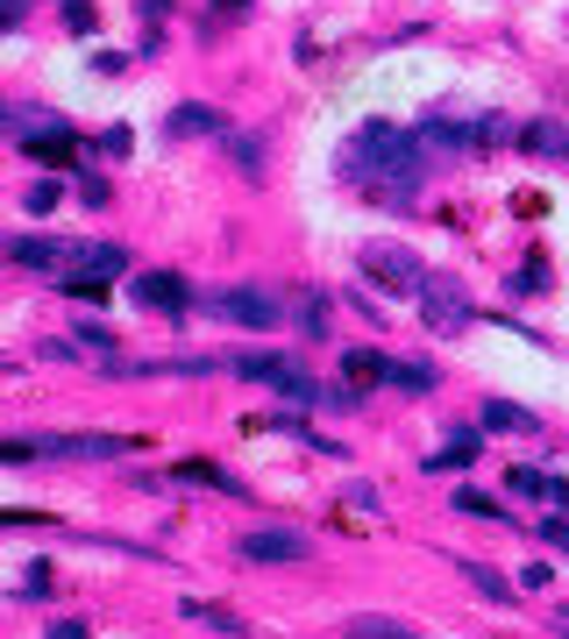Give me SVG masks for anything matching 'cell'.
<instances>
[{
  "instance_id": "6da1fadb",
  "label": "cell",
  "mask_w": 569,
  "mask_h": 639,
  "mask_svg": "<svg viewBox=\"0 0 569 639\" xmlns=\"http://www.w3.org/2000/svg\"><path fill=\"white\" fill-rule=\"evenodd\" d=\"M335 171L349 186H364L378 206H413L421 200V178H427V157H421V135H399L392 121H370L364 135L342 143Z\"/></svg>"
},
{
  "instance_id": "7a4b0ae2",
  "label": "cell",
  "mask_w": 569,
  "mask_h": 639,
  "mask_svg": "<svg viewBox=\"0 0 569 639\" xmlns=\"http://www.w3.org/2000/svg\"><path fill=\"white\" fill-rule=\"evenodd\" d=\"M136 440L122 434H43V440H8L0 462L8 469H29V462H108V455H129Z\"/></svg>"
},
{
  "instance_id": "3957f363",
  "label": "cell",
  "mask_w": 569,
  "mask_h": 639,
  "mask_svg": "<svg viewBox=\"0 0 569 639\" xmlns=\"http://www.w3.org/2000/svg\"><path fill=\"white\" fill-rule=\"evenodd\" d=\"M228 370H235V377H257V384H271L278 399H292V405H335V391H321L292 356H271V348H264V356H235Z\"/></svg>"
},
{
  "instance_id": "277c9868",
  "label": "cell",
  "mask_w": 569,
  "mask_h": 639,
  "mask_svg": "<svg viewBox=\"0 0 569 639\" xmlns=\"http://www.w3.org/2000/svg\"><path fill=\"white\" fill-rule=\"evenodd\" d=\"M200 306L207 313H221V320H235V327H257V334H271L284 306L271 292H257V284H221V292H200Z\"/></svg>"
},
{
  "instance_id": "5b68a950",
  "label": "cell",
  "mask_w": 569,
  "mask_h": 639,
  "mask_svg": "<svg viewBox=\"0 0 569 639\" xmlns=\"http://www.w3.org/2000/svg\"><path fill=\"white\" fill-rule=\"evenodd\" d=\"M364 270L384 284V292H413V299L427 292V264L413 249H399V242H370V249H364Z\"/></svg>"
},
{
  "instance_id": "8992f818",
  "label": "cell",
  "mask_w": 569,
  "mask_h": 639,
  "mask_svg": "<svg viewBox=\"0 0 569 639\" xmlns=\"http://www.w3.org/2000/svg\"><path fill=\"white\" fill-rule=\"evenodd\" d=\"M129 292H136V306H149V313H186L192 306V292H186V278H178V270H143Z\"/></svg>"
},
{
  "instance_id": "52a82bcc",
  "label": "cell",
  "mask_w": 569,
  "mask_h": 639,
  "mask_svg": "<svg viewBox=\"0 0 569 639\" xmlns=\"http://www.w3.org/2000/svg\"><path fill=\"white\" fill-rule=\"evenodd\" d=\"M306 554H313V540L292 532V526H264V532L243 540V561H306Z\"/></svg>"
},
{
  "instance_id": "ba28073f",
  "label": "cell",
  "mask_w": 569,
  "mask_h": 639,
  "mask_svg": "<svg viewBox=\"0 0 569 639\" xmlns=\"http://www.w3.org/2000/svg\"><path fill=\"white\" fill-rule=\"evenodd\" d=\"M71 270H86V278H122L129 270V249L122 242H71Z\"/></svg>"
},
{
  "instance_id": "9c48e42d",
  "label": "cell",
  "mask_w": 569,
  "mask_h": 639,
  "mask_svg": "<svg viewBox=\"0 0 569 639\" xmlns=\"http://www.w3.org/2000/svg\"><path fill=\"white\" fill-rule=\"evenodd\" d=\"M421 306H427V327H434V334H456V327H470V320H477V313H470V306H462V299H456V292H448V284H442V278H427V292H421Z\"/></svg>"
},
{
  "instance_id": "30bf717a",
  "label": "cell",
  "mask_w": 569,
  "mask_h": 639,
  "mask_svg": "<svg viewBox=\"0 0 569 639\" xmlns=\"http://www.w3.org/2000/svg\"><path fill=\"white\" fill-rule=\"evenodd\" d=\"M8 256H14V264H36V270H57V264H71V242H57V235H14Z\"/></svg>"
},
{
  "instance_id": "8fae6325",
  "label": "cell",
  "mask_w": 569,
  "mask_h": 639,
  "mask_svg": "<svg viewBox=\"0 0 569 639\" xmlns=\"http://www.w3.org/2000/svg\"><path fill=\"white\" fill-rule=\"evenodd\" d=\"M520 143H527L534 157H569V121L542 114V121H527V128H520Z\"/></svg>"
},
{
  "instance_id": "7c38bea8",
  "label": "cell",
  "mask_w": 569,
  "mask_h": 639,
  "mask_svg": "<svg viewBox=\"0 0 569 639\" xmlns=\"http://www.w3.org/2000/svg\"><path fill=\"white\" fill-rule=\"evenodd\" d=\"M164 128H171V135H214L221 114H214V107H200V100H186L178 114H164Z\"/></svg>"
},
{
  "instance_id": "4fadbf2b",
  "label": "cell",
  "mask_w": 569,
  "mask_h": 639,
  "mask_svg": "<svg viewBox=\"0 0 569 639\" xmlns=\"http://www.w3.org/2000/svg\"><path fill=\"white\" fill-rule=\"evenodd\" d=\"M477 462V426H456L442 455H427V469H470Z\"/></svg>"
},
{
  "instance_id": "5bb4252c",
  "label": "cell",
  "mask_w": 569,
  "mask_h": 639,
  "mask_svg": "<svg viewBox=\"0 0 569 639\" xmlns=\"http://www.w3.org/2000/svg\"><path fill=\"white\" fill-rule=\"evenodd\" d=\"M484 426H513V434H534L542 419H534L527 405H505V399H491V405H484Z\"/></svg>"
},
{
  "instance_id": "9a60e30c",
  "label": "cell",
  "mask_w": 569,
  "mask_h": 639,
  "mask_svg": "<svg viewBox=\"0 0 569 639\" xmlns=\"http://www.w3.org/2000/svg\"><path fill=\"white\" fill-rule=\"evenodd\" d=\"M178 477H192V483H207V491H228V497H243V483L228 477V469H214V462H178Z\"/></svg>"
},
{
  "instance_id": "2e32d148",
  "label": "cell",
  "mask_w": 569,
  "mask_h": 639,
  "mask_svg": "<svg viewBox=\"0 0 569 639\" xmlns=\"http://www.w3.org/2000/svg\"><path fill=\"white\" fill-rule=\"evenodd\" d=\"M456 569H462V575H470V583H477V590H484V597H499V604H513V583H505V575H499V569H484V561H456Z\"/></svg>"
},
{
  "instance_id": "e0dca14e",
  "label": "cell",
  "mask_w": 569,
  "mask_h": 639,
  "mask_svg": "<svg viewBox=\"0 0 569 639\" xmlns=\"http://www.w3.org/2000/svg\"><path fill=\"white\" fill-rule=\"evenodd\" d=\"M505 292H513V299L548 292V264H542V256H527V264H520V278H505Z\"/></svg>"
},
{
  "instance_id": "ac0fdd59",
  "label": "cell",
  "mask_w": 569,
  "mask_h": 639,
  "mask_svg": "<svg viewBox=\"0 0 569 639\" xmlns=\"http://www.w3.org/2000/svg\"><path fill=\"white\" fill-rule=\"evenodd\" d=\"M384 384H399V391H434V370H427V362H384Z\"/></svg>"
},
{
  "instance_id": "d6986e66",
  "label": "cell",
  "mask_w": 569,
  "mask_h": 639,
  "mask_svg": "<svg viewBox=\"0 0 569 639\" xmlns=\"http://www.w3.org/2000/svg\"><path fill=\"white\" fill-rule=\"evenodd\" d=\"M342 370H349L356 384H384V356H370V348H349V356H342Z\"/></svg>"
},
{
  "instance_id": "ffe728a7",
  "label": "cell",
  "mask_w": 569,
  "mask_h": 639,
  "mask_svg": "<svg viewBox=\"0 0 569 639\" xmlns=\"http://www.w3.org/2000/svg\"><path fill=\"white\" fill-rule=\"evenodd\" d=\"M456 512H462V519H505V512L491 505L484 491H456Z\"/></svg>"
},
{
  "instance_id": "44dd1931",
  "label": "cell",
  "mask_w": 569,
  "mask_h": 639,
  "mask_svg": "<svg viewBox=\"0 0 569 639\" xmlns=\"http://www.w3.org/2000/svg\"><path fill=\"white\" fill-rule=\"evenodd\" d=\"M356 639H413V632H399L392 626V618H356V626H349Z\"/></svg>"
},
{
  "instance_id": "7402d4cb",
  "label": "cell",
  "mask_w": 569,
  "mask_h": 639,
  "mask_svg": "<svg viewBox=\"0 0 569 639\" xmlns=\"http://www.w3.org/2000/svg\"><path fill=\"white\" fill-rule=\"evenodd\" d=\"M299 320H306L313 341H327V306H321V299H306V306H299Z\"/></svg>"
},
{
  "instance_id": "603a6c76",
  "label": "cell",
  "mask_w": 569,
  "mask_h": 639,
  "mask_svg": "<svg viewBox=\"0 0 569 639\" xmlns=\"http://www.w3.org/2000/svg\"><path fill=\"white\" fill-rule=\"evenodd\" d=\"M235 157H243V178H257V171H264V149L249 143V135H235Z\"/></svg>"
},
{
  "instance_id": "cb8c5ba5",
  "label": "cell",
  "mask_w": 569,
  "mask_h": 639,
  "mask_svg": "<svg viewBox=\"0 0 569 639\" xmlns=\"http://www.w3.org/2000/svg\"><path fill=\"white\" fill-rule=\"evenodd\" d=\"M57 206V186L51 178H36V186H29V213H51Z\"/></svg>"
},
{
  "instance_id": "d4e9b609",
  "label": "cell",
  "mask_w": 569,
  "mask_h": 639,
  "mask_svg": "<svg viewBox=\"0 0 569 639\" xmlns=\"http://www.w3.org/2000/svg\"><path fill=\"white\" fill-rule=\"evenodd\" d=\"M65 22H71V29H79V36H86V29H93V8H86V0H71V8H65Z\"/></svg>"
},
{
  "instance_id": "484cf974",
  "label": "cell",
  "mask_w": 569,
  "mask_h": 639,
  "mask_svg": "<svg viewBox=\"0 0 569 639\" xmlns=\"http://www.w3.org/2000/svg\"><path fill=\"white\" fill-rule=\"evenodd\" d=\"M542 540H548V547H569V519H548V526H542Z\"/></svg>"
},
{
  "instance_id": "4316f807",
  "label": "cell",
  "mask_w": 569,
  "mask_h": 639,
  "mask_svg": "<svg viewBox=\"0 0 569 639\" xmlns=\"http://www.w3.org/2000/svg\"><path fill=\"white\" fill-rule=\"evenodd\" d=\"M51 639H86V626H79V618H57V626H51Z\"/></svg>"
},
{
  "instance_id": "83f0119b",
  "label": "cell",
  "mask_w": 569,
  "mask_h": 639,
  "mask_svg": "<svg viewBox=\"0 0 569 639\" xmlns=\"http://www.w3.org/2000/svg\"><path fill=\"white\" fill-rule=\"evenodd\" d=\"M22 8H29V0H8V8H0V22L14 29V22H22Z\"/></svg>"
},
{
  "instance_id": "f1b7e54d",
  "label": "cell",
  "mask_w": 569,
  "mask_h": 639,
  "mask_svg": "<svg viewBox=\"0 0 569 639\" xmlns=\"http://www.w3.org/2000/svg\"><path fill=\"white\" fill-rule=\"evenodd\" d=\"M214 8H221V14H243V8H249V0H214Z\"/></svg>"
},
{
  "instance_id": "f546056e",
  "label": "cell",
  "mask_w": 569,
  "mask_h": 639,
  "mask_svg": "<svg viewBox=\"0 0 569 639\" xmlns=\"http://www.w3.org/2000/svg\"><path fill=\"white\" fill-rule=\"evenodd\" d=\"M556 626H562V632H569V604H562V612H556Z\"/></svg>"
}]
</instances>
